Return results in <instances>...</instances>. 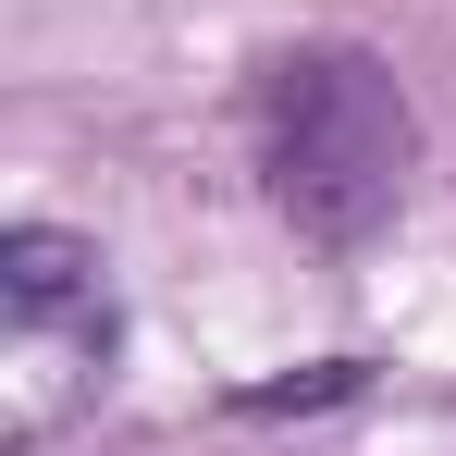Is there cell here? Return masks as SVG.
Wrapping results in <instances>:
<instances>
[{"label": "cell", "instance_id": "6da1fadb", "mask_svg": "<svg viewBox=\"0 0 456 456\" xmlns=\"http://www.w3.org/2000/svg\"><path fill=\"white\" fill-rule=\"evenodd\" d=\"M247 173H259V210L321 247V259H358L395 234L407 210V173H419V99L382 62L370 37H297L247 75Z\"/></svg>", "mask_w": 456, "mask_h": 456}, {"label": "cell", "instance_id": "7a4b0ae2", "mask_svg": "<svg viewBox=\"0 0 456 456\" xmlns=\"http://www.w3.org/2000/svg\"><path fill=\"white\" fill-rule=\"evenodd\" d=\"M0 321H12V333L111 321V308H99V247L62 234V223H12V234H0Z\"/></svg>", "mask_w": 456, "mask_h": 456}, {"label": "cell", "instance_id": "3957f363", "mask_svg": "<svg viewBox=\"0 0 456 456\" xmlns=\"http://www.w3.org/2000/svg\"><path fill=\"white\" fill-rule=\"evenodd\" d=\"M358 395H370V358H308L284 382H234L223 407L234 419H321V407H358Z\"/></svg>", "mask_w": 456, "mask_h": 456}]
</instances>
